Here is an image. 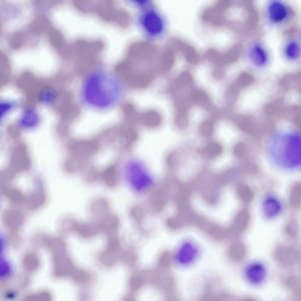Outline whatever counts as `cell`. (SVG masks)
Masks as SVG:
<instances>
[{
  "instance_id": "1",
  "label": "cell",
  "mask_w": 301,
  "mask_h": 301,
  "mask_svg": "<svg viewBox=\"0 0 301 301\" xmlns=\"http://www.w3.org/2000/svg\"><path fill=\"white\" fill-rule=\"evenodd\" d=\"M263 21L269 27L286 31L295 26L296 9L291 4L282 0H268L262 6ZM283 31V32H284Z\"/></svg>"
},
{
  "instance_id": "2",
  "label": "cell",
  "mask_w": 301,
  "mask_h": 301,
  "mask_svg": "<svg viewBox=\"0 0 301 301\" xmlns=\"http://www.w3.org/2000/svg\"><path fill=\"white\" fill-rule=\"evenodd\" d=\"M109 76L96 75L90 78L84 88L86 98L93 105L105 106L113 103L115 98V81Z\"/></svg>"
},
{
  "instance_id": "3",
  "label": "cell",
  "mask_w": 301,
  "mask_h": 301,
  "mask_svg": "<svg viewBox=\"0 0 301 301\" xmlns=\"http://www.w3.org/2000/svg\"><path fill=\"white\" fill-rule=\"evenodd\" d=\"M1 218L2 226L8 236H21L26 221L22 208L11 205L3 209Z\"/></svg>"
},
{
  "instance_id": "4",
  "label": "cell",
  "mask_w": 301,
  "mask_h": 301,
  "mask_svg": "<svg viewBox=\"0 0 301 301\" xmlns=\"http://www.w3.org/2000/svg\"><path fill=\"white\" fill-rule=\"evenodd\" d=\"M301 250L299 246L280 243L274 247L272 253L273 260L278 265L290 267L297 265L301 260Z\"/></svg>"
},
{
  "instance_id": "5",
  "label": "cell",
  "mask_w": 301,
  "mask_h": 301,
  "mask_svg": "<svg viewBox=\"0 0 301 301\" xmlns=\"http://www.w3.org/2000/svg\"><path fill=\"white\" fill-rule=\"evenodd\" d=\"M243 55L254 65L262 67L266 65L271 55L267 46L262 40L255 39L246 44L243 49Z\"/></svg>"
},
{
  "instance_id": "6",
  "label": "cell",
  "mask_w": 301,
  "mask_h": 301,
  "mask_svg": "<svg viewBox=\"0 0 301 301\" xmlns=\"http://www.w3.org/2000/svg\"><path fill=\"white\" fill-rule=\"evenodd\" d=\"M280 48V54L290 61L298 60L301 57V37L297 28L285 32Z\"/></svg>"
},
{
  "instance_id": "7",
  "label": "cell",
  "mask_w": 301,
  "mask_h": 301,
  "mask_svg": "<svg viewBox=\"0 0 301 301\" xmlns=\"http://www.w3.org/2000/svg\"><path fill=\"white\" fill-rule=\"evenodd\" d=\"M232 5L231 1H219L204 9L201 19L203 22L211 25L222 26L225 23L226 14Z\"/></svg>"
},
{
  "instance_id": "8",
  "label": "cell",
  "mask_w": 301,
  "mask_h": 301,
  "mask_svg": "<svg viewBox=\"0 0 301 301\" xmlns=\"http://www.w3.org/2000/svg\"><path fill=\"white\" fill-rule=\"evenodd\" d=\"M48 199L47 192L44 183L37 180L27 194L23 208L31 212L37 211L46 205Z\"/></svg>"
},
{
  "instance_id": "9",
  "label": "cell",
  "mask_w": 301,
  "mask_h": 301,
  "mask_svg": "<svg viewBox=\"0 0 301 301\" xmlns=\"http://www.w3.org/2000/svg\"><path fill=\"white\" fill-rule=\"evenodd\" d=\"M200 250L198 245L193 240H188L183 243L177 251L176 259L182 266L189 267L198 259Z\"/></svg>"
},
{
  "instance_id": "10",
  "label": "cell",
  "mask_w": 301,
  "mask_h": 301,
  "mask_svg": "<svg viewBox=\"0 0 301 301\" xmlns=\"http://www.w3.org/2000/svg\"><path fill=\"white\" fill-rule=\"evenodd\" d=\"M239 44H236L223 52L214 49H210L207 53V57L210 60L223 63L229 64L243 55V49Z\"/></svg>"
},
{
  "instance_id": "11",
  "label": "cell",
  "mask_w": 301,
  "mask_h": 301,
  "mask_svg": "<svg viewBox=\"0 0 301 301\" xmlns=\"http://www.w3.org/2000/svg\"><path fill=\"white\" fill-rule=\"evenodd\" d=\"M155 11H150L141 18V23L148 33L152 36L160 34L163 30L164 24L160 16Z\"/></svg>"
},
{
  "instance_id": "12",
  "label": "cell",
  "mask_w": 301,
  "mask_h": 301,
  "mask_svg": "<svg viewBox=\"0 0 301 301\" xmlns=\"http://www.w3.org/2000/svg\"><path fill=\"white\" fill-rule=\"evenodd\" d=\"M245 277L250 284L254 285H261L264 282L267 276L265 266L258 262H252L245 268Z\"/></svg>"
},
{
  "instance_id": "13",
  "label": "cell",
  "mask_w": 301,
  "mask_h": 301,
  "mask_svg": "<svg viewBox=\"0 0 301 301\" xmlns=\"http://www.w3.org/2000/svg\"><path fill=\"white\" fill-rule=\"evenodd\" d=\"M301 281L300 276L295 272L287 274L282 278V286L288 292L294 299L297 301L301 300Z\"/></svg>"
},
{
  "instance_id": "14",
  "label": "cell",
  "mask_w": 301,
  "mask_h": 301,
  "mask_svg": "<svg viewBox=\"0 0 301 301\" xmlns=\"http://www.w3.org/2000/svg\"><path fill=\"white\" fill-rule=\"evenodd\" d=\"M11 154V162L18 169L25 170L28 169L30 161L27 150L23 145H18L14 148Z\"/></svg>"
},
{
  "instance_id": "15",
  "label": "cell",
  "mask_w": 301,
  "mask_h": 301,
  "mask_svg": "<svg viewBox=\"0 0 301 301\" xmlns=\"http://www.w3.org/2000/svg\"><path fill=\"white\" fill-rule=\"evenodd\" d=\"M228 252L229 256L233 261L241 263L247 258L249 248L246 243L240 241L234 243L230 246Z\"/></svg>"
},
{
  "instance_id": "16",
  "label": "cell",
  "mask_w": 301,
  "mask_h": 301,
  "mask_svg": "<svg viewBox=\"0 0 301 301\" xmlns=\"http://www.w3.org/2000/svg\"><path fill=\"white\" fill-rule=\"evenodd\" d=\"M101 232L99 220L95 219L85 223L79 222L75 233L81 237L89 238Z\"/></svg>"
},
{
  "instance_id": "17",
  "label": "cell",
  "mask_w": 301,
  "mask_h": 301,
  "mask_svg": "<svg viewBox=\"0 0 301 301\" xmlns=\"http://www.w3.org/2000/svg\"><path fill=\"white\" fill-rule=\"evenodd\" d=\"M110 207L108 201L103 198L94 200L90 206V210L95 219L99 220L107 215Z\"/></svg>"
},
{
  "instance_id": "18",
  "label": "cell",
  "mask_w": 301,
  "mask_h": 301,
  "mask_svg": "<svg viewBox=\"0 0 301 301\" xmlns=\"http://www.w3.org/2000/svg\"><path fill=\"white\" fill-rule=\"evenodd\" d=\"M98 220L101 232L108 235L114 233L118 226V219L113 214H108Z\"/></svg>"
},
{
  "instance_id": "19",
  "label": "cell",
  "mask_w": 301,
  "mask_h": 301,
  "mask_svg": "<svg viewBox=\"0 0 301 301\" xmlns=\"http://www.w3.org/2000/svg\"><path fill=\"white\" fill-rule=\"evenodd\" d=\"M180 48L184 57L188 62L193 64L198 63L199 55L193 46L186 42H182Z\"/></svg>"
},
{
  "instance_id": "20",
  "label": "cell",
  "mask_w": 301,
  "mask_h": 301,
  "mask_svg": "<svg viewBox=\"0 0 301 301\" xmlns=\"http://www.w3.org/2000/svg\"><path fill=\"white\" fill-rule=\"evenodd\" d=\"M21 121L23 125L26 126H32L38 122L39 116L37 111L32 108L25 109L22 113Z\"/></svg>"
},
{
  "instance_id": "21",
  "label": "cell",
  "mask_w": 301,
  "mask_h": 301,
  "mask_svg": "<svg viewBox=\"0 0 301 301\" xmlns=\"http://www.w3.org/2000/svg\"><path fill=\"white\" fill-rule=\"evenodd\" d=\"M140 119L143 123L150 127L158 126L161 121V118L157 111H150L144 112L141 115Z\"/></svg>"
},
{
  "instance_id": "22",
  "label": "cell",
  "mask_w": 301,
  "mask_h": 301,
  "mask_svg": "<svg viewBox=\"0 0 301 301\" xmlns=\"http://www.w3.org/2000/svg\"><path fill=\"white\" fill-rule=\"evenodd\" d=\"M78 222L72 218L65 217L58 221V228L61 231L64 233H75Z\"/></svg>"
},
{
  "instance_id": "23",
  "label": "cell",
  "mask_w": 301,
  "mask_h": 301,
  "mask_svg": "<svg viewBox=\"0 0 301 301\" xmlns=\"http://www.w3.org/2000/svg\"><path fill=\"white\" fill-rule=\"evenodd\" d=\"M117 171L115 168L112 167L109 170H106L103 173L102 178L105 185L110 188L116 187L118 184V180Z\"/></svg>"
},
{
  "instance_id": "24",
  "label": "cell",
  "mask_w": 301,
  "mask_h": 301,
  "mask_svg": "<svg viewBox=\"0 0 301 301\" xmlns=\"http://www.w3.org/2000/svg\"><path fill=\"white\" fill-rule=\"evenodd\" d=\"M301 188L300 183L294 184L291 189L289 195V202L293 208H297L301 205Z\"/></svg>"
},
{
  "instance_id": "25",
  "label": "cell",
  "mask_w": 301,
  "mask_h": 301,
  "mask_svg": "<svg viewBox=\"0 0 301 301\" xmlns=\"http://www.w3.org/2000/svg\"><path fill=\"white\" fill-rule=\"evenodd\" d=\"M56 97L55 91L52 88H48L44 89L41 92L39 98L41 102L49 104L53 103Z\"/></svg>"
},
{
  "instance_id": "26",
  "label": "cell",
  "mask_w": 301,
  "mask_h": 301,
  "mask_svg": "<svg viewBox=\"0 0 301 301\" xmlns=\"http://www.w3.org/2000/svg\"><path fill=\"white\" fill-rule=\"evenodd\" d=\"M192 80L190 74L187 72H184L180 74L176 79L174 86L178 88H182L191 83Z\"/></svg>"
},
{
  "instance_id": "27",
  "label": "cell",
  "mask_w": 301,
  "mask_h": 301,
  "mask_svg": "<svg viewBox=\"0 0 301 301\" xmlns=\"http://www.w3.org/2000/svg\"><path fill=\"white\" fill-rule=\"evenodd\" d=\"M265 213L269 216H273L278 213L279 206L277 202L274 199H269L265 202L264 205Z\"/></svg>"
},
{
  "instance_id": "28",
  "label": "cell",
  "mask_w": 301,
  "mask_h": 301,
  "mask_svg": "<svg viewBox=\"0 0 301 301\" xmlns=\"http://www.w3.org/2000/svg\"><path fill=\"white\" fill-rule=\"evenodd\" d=\"M192 99L195 101L201 104L206 103L208 101V97L206 93L201 89H196L191 93Z\"/></svg>"
},
{
  "instance_id": "29",
  "label": "cell",
  "mask_w": 301,
  "mask_h": 301,
  "mask_svg": "<svg viewBox=\"0 0 301 301\" xmlns=\"http://www.w3.org/2000/svg\"><path fill=\"white\" fill-rule=\"evenodd\" d=\"M205 150L208 155L210 157H214L220 154L222 151V148L219 144L213 143L208 145Z\"/></svg>"
},
{
  "instance_id": "30",
  "label": "cell",
  "mask_w": 301,
  "mask_h": 301,
  "mask_svg": "<svg viewBox=\"0 0 301 301\" xmlns=\"http://www.w3.org/2000/svg\"><path fill=\"white\" fill-rule=\"evenodd\" d=\"M241 198L246 203H248L252 200L253 193L251 188L247 185L243 186L241 189Z\"/></svg>"
},
{
  "instance_id": "31",
  "label": "cell",
  "mask_w": 301,
  "mask_h": 301,
  "mask_svg": "<svg viewBox=\"0 0 301 301\" xmlns=\"http://www.w3.org/2000/svg\"><path fill=\"white\" fill-rule=\"evenodd\" d=\"M297 227L296 224L295 222L289 223L285 228V233L286 235L292 239L296 238L298 235L297 228Z\"/></svg>"
},
{
  "instance_id": "32",
  "label": "cell",
  "mask_w": 301,
  "mask_h": 301,
  "mask_svg": "<svg viewBox=\"0 0 301 301\" xmlns=\"http://www.w3.org/2000/svg\"><path fill=\"white\" fill-rule=\"evenodd\" d=\"M213 130V126L211 122L206 121L203 122L201 125L200 128V132L204 136H208L211 134Z\"/></svg>"
},
{
  "instance_id": "33",
  "label": "cell",
  "mask_w": 301,
  "mask_h": 301,
  "mask_svg": "<svg viewBox=\"0 0 301 301\" xmlns=\"http://www.w3.org/2000/svg\"><path fill=\"white\" fill-rule=\"evenodd\" d=\"M14 107V104L11 102L3 101L0 104V115L3 116L12 109Z\"/></svg>"
},
{
  "instance_id": "34",
  "label": "cell",
  "mask_w": 301,
  "mask_h": 301,
  "mask_svg": "<svg viewBox=\"0 0 301 301\" xmlns=\"http://www.w3.org/2000/svg\"><path fill=\"white\" fill-rule=\"evenodd\" d=\"M246 146L243 143H239L235 147L234 149V153L238 156L240 157L243 155L246 151Z\"/></svg>"
},
{
  "instance_id": "35",
  "label": "cell",
  "mask_w": 301,
  "mask_h": 301,
  "mask_svg": "<svg viewBox=\"0 0 301 301\" xmlns=\"http://www.w3.org/2000/svg\"><path fill=\"white\" fill-rule=\"evenodd\" d=\"M240 300L245 301H260L259 298L253 295L247 294L240 296L239 298Z\"/></svg>"
}]
</instances>
